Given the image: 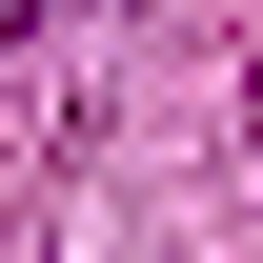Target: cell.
<instances>
[{
    "instance_id": "1",
    "label": "cell",
    "mask_w": 263,
    "mask_h": 263,
    "mask_svg": "<svg viewBox=\"0 0 263 263\" xmlns=\"http://www.w3.org/2000/svg\"><path fill=\"white\" fill-rule=\"evenodd\" d=\"M21 21H41V0H0V41H21Z\"/></svg>"
}]
</instances>
